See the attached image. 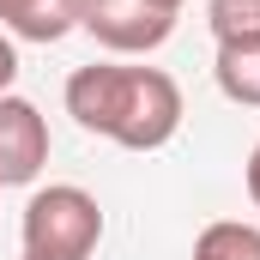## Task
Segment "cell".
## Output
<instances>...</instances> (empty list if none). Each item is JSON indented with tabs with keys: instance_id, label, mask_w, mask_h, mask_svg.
<instances>
[{
	"instance_id": "8992f818",
	"label": "cell",
	"mask_w": 260,
	"mask_h": 260,
	"mask_svg": "<svg viewBox=\"0 0 260 260\" xmlns=\"http://www.w3.org/2000/svg\"><path fill=\"white\" fill-rule=\"evenodd\" d=\"M212 79H218V91H224L230 103L260 109V37H248V43H218Z\"/></svg>"
},
{
	"instance_id": "9c48e42d",
	"label": "cell",
	"mask_w": 260,
	"mask_h": 260,
	"mask_svg": "<svg viewBox=\"0 0 260 260\" xmlns=\"http://www.w3.org/2000/svg\"><path fill=\"white\" fill-rule=\"evenodd\" d=\"M12 79H18V49H12V37L0 30V97L12 91Z\"/></svg>"
},
{
	"instance_id": "52a82bcc",
	"label": "cell",
	"mask_w": 260,
	"mask_h": 260,
	"mask_svg": "<svg viewBox=\"0 0 260 260\" xmlns=\"http://www.w3.org/2000/svg\"><path fill=\"white\" fill-rule=\"evenodd\" d=\"M194 260H260V224L218 218L194 236Z\"/></svg>"
},
{
	"instance_id": "ba28073f",
	"label": "cell",
	"mask_w": 260,
	"mask_h": 260,
	"mask_svg": "<svg viewBox=\"0 0 260 260\" xmlns=\"http://www.w3.org/2000/svg\"><path fill=\"white\" fill-rule=\"evenodd\" d=\"M206 24L218 43H248L260 37V0H206Z\"/></svg>"
},
{
	"instance_id": "5b68a950",
	"label": "cell",
	"mask_w": 260,
	"mask_h": 260,
	"mask_svg": "<svg viewBox=\"0 0 260 260\" xmlns=\"http://www.w3.org/2000/svg\"><path fill=\"white\" fill-rule=\"evenodd\" d=\"M0 30L24 43H61L79 30V0H0Z\"/></svg>"
},
{
	"instance_id": "30bf717a",
	"label": "cell",
	"mask_w": 260,
	"mask_h": 260,
	"mask_svg": "<svg viewBox=\"0 0 260 260\" xmlns=\"http://www.w3.org/2000/svg\"><path fill=\"white\" fill-rule=\"evenodd\" d=\"M248 200H254V206H260V145H254V151H248Z\"/></svg>"
},
{
	"instance_id": "3957f363",
	"label": "cell",
	"mask_w": 260,
	"mask_h": 260,
	"mask_svg": "<svg viewBox=\"0 0 260 260\" xmlns=\"http://www.w3.org/2000/svg\"><path fill=\"white\" fill-rule=\"evenodd\" d=\"M79 30H91L115 55H151L170 43L176 12L157 0H79Z\"/></svg>"
},
{
	"instance_id": "8fae6325",
	"label": "cell",
	"mask_w": 260,
	"mask_h": 260,
	"mask_svg": "<svg viewBox=\"0 0 260 260\" xmlns=\"http://www.w3.org/2000/svg\"><path fill=\"white\" fill-rule=\"evenodd\" d=\"M157 6H170V12H182V6H188V0H157Z\"/></svg>"
},
{
	"instance_id": "7a4b0ae2",
	"label": "cell",
	"mask_w": 260,
	"mask_h": 260,
	"mask_svg": "<svg viewBox=\"0 0 260 260\" xmlns=\"http://www.w3.org/2000/svg\"><path fill=\"white\" fill-rule=\"evenodd\" d=\"M18 230H24V254L37 260H91L103 242V206L73 182H55L24 200Z\"/></svg>"
},
{
	"instance_id": "6da1fadb",
	"label": "cell",
	"mask_w": 260,
	"mask_h": 260,
	"mask_svg": "<svg viewBox=\"0 0 260 260\" xmlns=\"http://www.w3.org/2000/svg\"><path fill=\"white\" fill-rule=\"evenodd\" d=\"M67 115L121 151H157L182 127V85L164 67H115L91 61L67 79Z\"/></svg>"
},
{
	"instance_id": "277c9868",
	"label": "cell",
	"mask_w": 260,
	"mask_h": 260,
	"mask_svg": "<svg viewBox=\"0 0 260 260\" xmlns=\"http://www.w3.org/2000/svg\"><path fill=\"white\" fill-rule=\"evenodd\" d=\"M49 164V121L30 97H0V188L37 182Z\"/></svg>"
},
{
	"instance_id": "7c38bea8",
	"label": "cell",
	"mask_w": 260,
	"mask_h": 260,
	"mask_svg": "<svg viewBox=\"0 0 260 260\" xmlns=\"http://www.w3.org/2000/svg\"><path fill=\"white\" fill-rule=\"evenodd\" d=\"M18 260H37V254H18Z\"/></svg>"
}]
</instances>
